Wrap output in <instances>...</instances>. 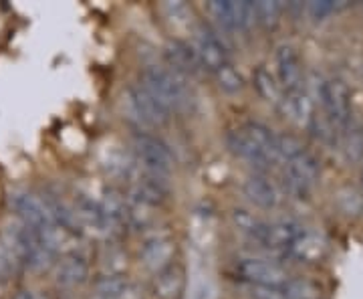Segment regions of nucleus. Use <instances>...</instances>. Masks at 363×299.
<instances>
[{"instance_id":"1","label":"nucleus","mask_w":363,"mask_h":299,"mask_svg":"<svg viewBox=\"0 0 363 299\" xmlns=\"http://www.w3.org/2000/svg\"><path fill=\"white\" fill-rule=\"evenodd\" d=\"M226 146L230 154L247 160L257 168H269L277 164V136L262 124L248 121L226 134Z\"/></svg>"},{"instance_id":"2","label":"nucleus","mask_w":363,"mask_h":299,"mask_svg":"<svg viewBox=\"0 0 363 299\" xmlns=\"http://www.w3.org/2000/svg\"><path fill=\"white\" fill-rule=\"evenodd\" d=\"M142 85L157 104L166 107L169 114L178 112L188 104V87L184 77L174 73L169 67L147 65L142 71Z\"/></svg>"},{"instance_id":"3","label":"nucleus","mask_w":363,"mask_h":299,"mask_svg":"<svg viewBox=\"0 0 363 299\" xmlns=\"http://www.w3.org/2000/svg\"><path fill=\"white\" fill-rule=\"evenodd\" d=\"M6 239H9V249L14 255V259L25 263L28 269H35V271L45 269L55 257V253L47 247L40 233L33 231L23 222L13 224L6 233Z\"/></svg>"},{"instance_id":"4","label":"nucleus","mask_w":363,"mask_h":299,"mask_svg":"<svg viewBox=\"0 0 363 299\" xmlns=\"http://www.w3.org/2000/svg\"><path fill=\"white\" fill-rule=\"evenodd\" d=\"M317 99L321 104V116L335 128L343 131L351 121V93L341 79H321L317 83Z\"/></svg>"},{"instance_id":"5","label":"nucleus","mask_w":363,"mask_h":299,"mask_svg":"<svg viewBox=\"0 0 363 299\" xmlns=\"http://www.w3.org/2000/svg\"><path fill=\"white\" fill-rule=\"evenodd\" d=\"M123 109L131 124H135L140 131L147 128H157L168 121L169 112L157 104L142 85H131L123 93Z\"/></svg>"},{"instance_id":"6","label":"nucleus","mask_w":363,"mask_h":299,"mask_svg":"<svg viewBox=\"0 0 363 299\" xmlns=\"http://www.w3.org/2000/svg\"><path fill=\"white\" fill-rule=\"evenodd\" d=\"M131 148H133L135 160L142 164L147 174L166 176L174 170V156L168 146L157 136H152L147 131H135L131 136Z\"/></svg>"},{"instance_id":"7","label":"nucleus","mask_w":363,"mask_h":299,"mask_svg":"<svg viewBox=\"0 0 363 299\" xmlns=\"http://www.w3.org/2000/svg\"><path fill=\"white\" fill-rule=\"evenodd\" d=\"M307 229L301 227L298 222L281 219V221H262L255 224V229L248 233V239L252 243H257L259 247L269 249V251H279L285 255L289 247L297 241L301 234Z\"/></svg>"},{"instance_id":"8","label":"nucleus","mask_w":363,"mask_h":299,"mask_svg":"<svg viewBox=\"0 0 363 299\" xmlns=\"http://www.w3.org/2000/svg\"><path fill=\"white\" fill-rule=\"evenodd\" d=\"M234 271L240 281L247 286H264V287H281L291 279L283 263L264 257H247L240 259L234 265Z\"/></svg>"},{"instance_id":"9","label":"nucleus","mask_w":363,"mask_h":299,"mask_svg":"<svg viewBox=\"0 0 363 299\" xmlns=\"http://www.w3.org/2000/svg\"><path fill=\"white\" fill-rule=\"evenodd\" d=\"M283 180L293 195L305 196L319 180V162L311 152L301 150L283 162Z\"/></svg>"},{"instance_id":"10","label":"nucleus","mask_w":363,"mask_h":299,"mask_svg":"<svg viewBox=\"0 0 363 299\" xmlns=\"http://www.w3.org/2000/svg\"><path fill=\"white\" fill-rule=\"evenodd\" d=\"M9 205L13 208V212L18 217V221L30 227L33 231H39L45 233L49 231L51 227H55L51 214H49V208L43 202V198L37 195H30L25 190H16L11 192L9 196Z\"/></svg>"},{"instance_id":"11","label":"nucleus","mask_w":363,"mask_h":299,"mask_svg":"<svg viewBox=\"0 0 363 299\" xmlns=\"http://www.w3.org/2000/svg\"><path fill=\"white\" fill-rule=\"evenodd\" d=\"M274 79L283 93L305 89L303 85V63L298 53L291 45H281L274 53Z\"/></svg>"},{"instance_id":"12","label":"nucleus","mask_w":363,"mask_h":299,"mask_svg":"<svg viewBox=\"0 0 363 299\" xmlns=\"http://www.w3.org/2000/svg\"><path fill=\"white\" fill-rule=\"evenodd\" d=\"M192 47L198 55V61H200L202 69H208L212 73H216L220 67L230 63L226 45L222 43L218 35H214L206 26H200L196 31V43Z\"/></svg>"},{"instance_id":"13","label":"nucleus","mask_w":363,"mask_h":299,"mask_svg":"<svg viewBox=\"0 0 363 299\" xmlns=\"http://www.w3.org/2000/svg\"><path fill=\"white\" fill-rule=\"evenodd\" d=\"M71 207H73L81 233L89 231V233L97 234V237H105V234L113 231V224L107 219L99 200H93L89 196H79Z\"/></svg>"},{"instance_id":"14","label":"nucleus","mask_w":363,"mask_h":299,"mask_svg":"<svg viewBox=\"0 0 363 299\" xmlns=\"http://www.w3.org/2000/svg\"><path fill=\"white\" fill-rule=\"evenodd\" d=\"M176 241L168 237V234H156L152 239H147L140 249V261L142 265L152 271L157 273L164 267H168L174 263V255H176Z\"/></svg>"},{"instance_id":"15","label":"nucleus","mask_w":363,"mask_h":299,"mask_svg":"<svg viewBox=\"0 0 363 299\" xmlns=\"http://www.w3.org/2000/svg\"><path fill=\"white\" fill-rule=\"evenodd\" d=\"M164 51H166V61H168L166 67H169L180 77H196L202 71V65L198 61V55H196L194 47L188 45L186 40H168V45H166Z\"/></svg>"},{"instance_id":"16","label":"nucleus","mask_w":363,"mask_h":299,"mask_svg":"<svg viewBox=\"0 0 363 299\" xmlns=\"http://www.w3.org/2000/svg\"><path fill=\"white\" fill-rule=\"evenodd\" d=\"M186 287V271L180 263H172L162 271L154 273L150 283V293L154 299H178Z\"/></svg>"},{"instance_id":"17","label":"nucleus","mask_w":363,"mask_h":299,"mask_svg":"<svg viewBox=\"0 0 363 299\" xmlns=\"http://www.w3.org/2000/svg\"><path fill=\"white\" fill-rule=\"evenodd\" d=\"M89 263L77 253H65L55 265V281L61 287L83 286L89 279Z\"/></svg>"},{"instance_id":"18","label":"nucleus","mask_w":363,"mask_h":299,"mask_svg":"<svg viewBox=\"0 0 363 299\" xmlns=\"http://www.w3.org/2000/svg\"><path fill=\"white\" fill-rule=\"evenodd\" d=\"M242 190H245L248 200L259 208H274L281 200L277 184L272 183L271 178H267L264 174L248 176L242 184Z\"/></svg>"},{"instance_id":"19","label":"nucleus","mask_w":363,"mask_h":299,"mask_svg":"<svg viewBox=\"0 0 363 299\" xmlns=\"http://www.w3.org/2000/svg\"><path fill=\"white\" fill-rule=\"evenodd\" d=\"M325 253H327V243L323 239L319 234L311 233V231H305L289 247L285 257L298 261V263H319L325 257Z\"/></svg>"},{"instance_id":"20","label":"nucleus","mask_w":363,"mask_h":299,"mask_svg":"<svg viewBox=\"0 0 363 299\" xmlns=\"http://www.w3.org/2000/svg\"><path fill=\"white\" fill-rule=\"evenodd\" d=\"M283 109L291 119H295L297 124H309V119L313 116V102L309 97V93L305 89L298 92L283 93Z\"/></svg>"},{"instance_id":"21","label":"nucleus","mask_w":363,"mask_h":299,"mask_svg":"<svg viewBox=\"0 0 363 299\" xmlns=\"http://www.w3.org/2000/svg\"><path fill=\"white\" fill-rule=\"evenodd\" d=\"M99 202L104 207L107 219L113 224V229L128 224V198L121 195V192L109 188V190H105L104 198Z\"/></svg>"},{"instance_id":"22","label":"nucleus","mask_w":363,"mask_h":299,"mask_svg":"<svg viewBox=\"0 0 363 299\" xmlns=\"http://www.w3.org/2000/svg\"><path fill=\"white\" fill-rule=\"evenodd\" d=\"M252 81H255V87H257V92L260 93L262 99H267L269 104L281 105V102H283V89H281L279 81L274 79V75L269 69L259 67L255 71V75H252Z\"/></svg>"},{"instance_id":"23","label":"nucleus","mask_w":363,"mask_h":299,"mask_svg":"<svg viewBox=\"0 0 363 299\" xmlns=\"http://www.w3.org/2000/svg\"><path fill=\"white\" fill-rule=\"evenodd\" d=\"M128 286V275H101V279L95 281V299H117Z\"/></svg>"},{"instance_id":"24","label":"nucleus","mask_w":363,"mask_h":299,"mask_svg":"<svg viewBox=\"0 0 363 299\" xmlns=\"http://www.w3.org/2000/svg\"><path fill=\"white\" fill-rule=\"evenodd\" d=\"M99 265L104 275H125L128 269V255L116 245H107L99 255Z\"/></svg>"},{"instance_id":"25","label":"nucleus","mask_w":363,"mask_h":299,"mask_svg":"<svg viewBox=\"0 0 363 299\" xmlns=\"http://www.w3.org/2000/svg\"><path fill=\"white\" fill-rule=\"evenodd\" d=\"M286 299H321V287L303 277H291L283 286Z\"/></svg>"},{"instance_id":"26","label":"nucleus","mask_w":363,"mask_h":299,"mask_svg":"<svg viewBox=\"0 0 363 299\" xmlns=\"http://www.w3.org/2000/svg\"><path fill=\"white\" fill-rule=\"evenodd\" d=\"M208 13L216 21V25L224 31H238L236 28V13L233 0H214L208 4Z\"/></svg>"},{"instance_id":"27","label":"nucleus","mask_w":363,"mask_h":299,"mask_svg":"<svg viewBox=\"0 0 363 299\" xmlns=\"http://www.w3.org/2000/svg\"><path fill=\"white\" fill-rule=\"evenodd\" d=\"M214 75H216V81H218V87L228 95L240 93L245 89V77L233 63H226L224 67H220Z\"/></svg>"},{"instance_id":"28","label":"nucleus","mask_w":363,"mask_h":299,"mask_svg":"<svg viewBox=\"0 0 363 299\" xmlns=\"http://www.w3.org/2000/svg\"><path fill=\"white\" fill-rule=\"evenodd\" d=\"M281 13H283V6L281 2H274V0H260L255 2V18L257 23L267 28L279 25L281 21Z\"/></svg>"},{"instance_id":"29","label":"nucleus","mask_w":363,"mask_h":299,"mask_svg":"<svg viewBox=\"0 0 363 299\" xmlns=\"http://www.w3.org/2000/svg\"><path fill=\"white\" fill-rule=\"evenodd\" d=\"M337 2H333V0H319V2H309L307 4V14L315 18V21H323L327 16H331V14L337 11Z\"/></svg>"},{"instance_id":"30","label":"nucleus","mask_w":363,"mask_h":299,"mask_svg":"<svg viewBox=\"0 0 363 299\" xmlns=\"http://www.w3.org/2000/svg\"><path fill=\"white\" fill-rule=\"evenodd\" d=\"M248 298L250 299H286L283 286L281 287H264V286H248Z\"/></svg>"},{"instance_id":"31","label":"nucleus","mask_w":363,"mask_h":299,"mask_svg":"<svg viewBox=\"0 0 363 299\" xmlns=\"http://www.w3.org/2000/svg\"><path fill=\"white\" fill-rule=\"evenodd\" d=\"M13 299H45V298L39 295V293H35V291H28V289H25V291H18Z\"/></svg>"}]
</instances>
